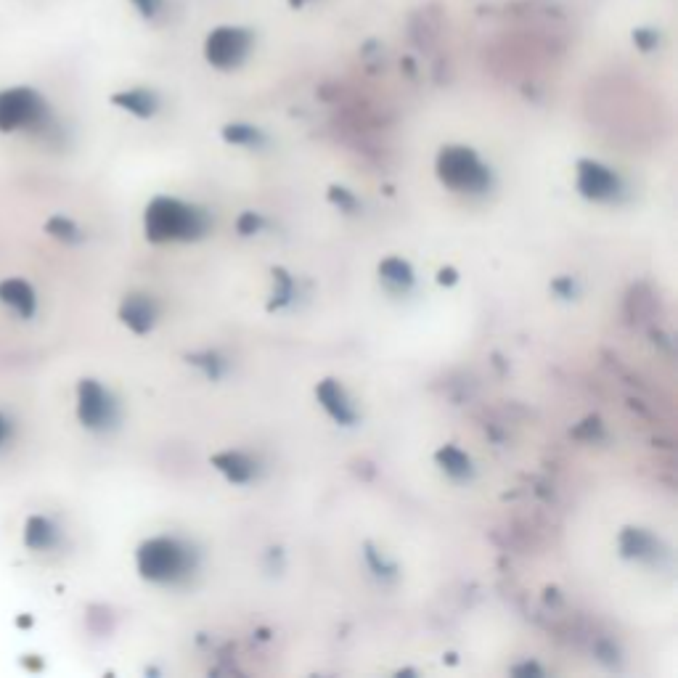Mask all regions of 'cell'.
Masks as SVG:
<instances>
[{
    "instance_id": "6da1fadb",
    "label": "cell",
    "mask_w": 678,
    "mask_h": 678,
    "mask_svg": "<svg viewBox=\"0 0 678 678\" xmlns=\"http://www.w3.org/2000/svg\"><path fill=\"white\" fill-rule=\"evenodd\" d=\"M46 406L22 374L0 366V496L19 493L43 451Z\"/></svg>"
},
{
    "instance_id": "7a4b0ae2",
    "label": "cell",
    "mask_w": 678,
    "mask_h": 678,
    "mask_svg": "<svg viewBox=\"0 0 678 678\" xmlns=\"http://www.w3.org/2000/svg\"><path fill=\"white\" fill-rule=\"evenodd\" d=\"M53 130V104L30 83L0 85V157L22 170V157L43 149Z\"/></svg>"
},
{
    "instance_id": "3957f363",
    "label": "cell",
    "mask_w": 678,
    "mask_h": 678,
    "mask_svg": "<svg viewBox=\"0 0 678 678\" xmlns=\"http://www.w3.org/2000/svg\"><path fill=\"white\" fill-rule=\"evenodd\" d=\"M210 220L199 207L186 204L175 196H154L146 204L144 234L151 244L191 242L207 234Z\"/></svg>"
},
{
    "instance_id": "277c9868",
    "label": "cell",
    "mask_w": 678,
    "mask_h": 678,
    "mask_svg": "<svg viewBox=\"0 0 678 678\" xmlns=\"http://www.w3.org/2000/svg\"><path fill=\"white\" fill-rule=\"evenodd\" d=\"M72 422L85 435H106L120 422V403L114 400L112 390L96 377H77L72 382Z\"/></svg>"
},
{
    "instance_id": "5b68a950",
    "label": "cell",
    "mask_w": 678,
    "mask_h": 678,
    "mask_svg": "<svg viewBox=\"0 0 678 678\" xmlns=\"http://www.w3.org/2000/svg\"><path fill=\"white\" fill-rule=\"evenodd\" d=\"M136 570L149 583H178L191 573V551L178 538L154 535L136 549Z\"/></svg>"
},
{
    "instance_id": "8992f818",
    "label": "cell",
    "mask_w": 678,
    "mask_h": 678,
    "mask_svg": "<svg viewBox=\"0 0 678 678\" xmlns=\"http://www.w3.org/2000/svg\"><path fill=\"white\" fill-rule=\"evenodd\" d=\"M437 178L443 186L459 194H480L488 189L490 173L483 159L467 146H445L437 154Z\"/></svg>"
},
{
    "instance_id": "52a82bcc",
    "label": "cell",
    "mask_w": 678,
    "mask_h": 678,
    "mask_svg": "<svg viewBox=\"0 0 678 678\" xmlns=\"http://www.w3.org/2000/svg\"><path fill=\"white\" fill-rule=\"evenodd\" d=\"M578 191L591 202H610L620 194V178L602 162L581 159L578 162Z\"/></svg>"
},
{
    "instance_id": "ba28073f",
    "label": "cell",
    "mask_w": 678,
    "mask_h": 678,
    "mask_svg": "<svg viewBox=\"0 0 678 678\" xmlns=\"http://www.w3.org/2000/svg\"><path fill=\"white\" fill-rule=\"evenodd\" d=\"M249 51V35L244 30H234V27H223L215 30L207 38V59L210 64L220 69L236 67L239 61L247 56Z\"/></svg>"
},
{
    "instance_id": "9c48e42d",
    "label": "cell",
    "mask_w": 678,
    "mask_h": 678,
    "mask_svg": "<svg viewBox=\"0 0 678 678\" xmlns=\"http://www.w3.org/2000/svg\"><path fill=\"white\" fill-rule=\"evenodd\" d=\"M117 316L125 326H128L130 332L136 334H149L157 324V302L151 300L149 294H128L125 300L120 302V310H117Z\"/></svg>"
},
{
    "instance_id": "30bf717a",
    "label": "cell",
    "mask_w": 678,
    "mask_h": 678,
    "mask_svg": "<svg viewBox=\"0 0 678 678\" xmlns=\"http://www.w3.org/2000/svg\"><path fill=\"white\" fill-rule=\"evenodd\" d=\"M316 398L318 403L324 406V411L332 416L337 424H355L358 414H355V406L347 398L345 387L339 385L337 379H324V382H318L316 387Z\"/></svg>"
},
{
    "instance_id": "8fae6325",
    "label": "cell",
    "mask_w": 678,
    "mask_h": 678,
    "mask_svg": "<svg viewBox=\"0 0 678 678\" xmlns=\"http://www.w3.org/2000/svg\"><path fill=\"white\" fill-rule=\"evenodd\" d=\"M212 467L218 469L220 475L226 477L228 483H234V485L252 483V477H255V472H257L255 461L249 459L247 453H242V451L215 453V456H212Z\"/></svg>"
},
{
    "instance_id": "7c38bea8",
    "label": "cell",
    "mask_w": 678,
    "mask_h": 678,
    "mask_svg": "<svg viewBox=\"0 0 678 678\" xmlns=\"http://www.w3.org/2000/svg\"><path fill=\"white\" fill-rule=\"evenodd\" d=\"M618 543H620V551H623V557H628V559H639V562H647V559L657 557L655 535L647 533V530L626 528L623 533H620Z\"/></svg>"
},
{
    "instance_id": "4fadbf2b",
    "label": "cell",
    "mask_w": 678,
    "mask_h": 678,
    "mask_svg": "<svg viewBox=\"0 0 678 678\" xmlns=\"http://www.w3.org/2000/svg\"><path fill=\"white\" fill-rule=\"evenodd\" d=\"M435 459L445 475H451L453 480H467L472 475V459L461 448H456V445H443L435 453Z\"/></svg>"
},
{
    "instance_id": "5bb4252c",
    "label": "cell",
    "mask_w": 678,
    "mask_h": 678,
    "mask_svg": "<svg viewBox=\"0 0 678 678\" xmlns=\"http://www.w3.org/2000/svg\"><path fill=\"white\" fill-rule=\"evenodd\" d=\"M379 276L385 281L390 289H403L406 292L411 284H414V271H411V265L406 260H400V257H387L379 265Z\"/></svg>"
},
{
    "instance_id": "9a60e30c",
    "label": "cell",
    "mask_w": 678,
    "mask_h": 678,
    "mask_svg": "<svg viewBox=\"0 0 678 678\" xmlns=\"http://www.w3.org/2000/svg\"><path fill=\"white\" fill-rule=\"evenodd\" d=\"M114 104H120L122 109H128V112L138 114V117H149V114H154V109H157L154 96L146 91L120 93V96H114Z\"/></svg>"
},
{
    "instance_id": "2e32d148",
    "label": "cell",
    "mask_w": 678,
    "mask_h": 678,
    "mask_svg": "<svg viewBox=\"0 0 678 678\" xmlns=\"http://www.w3.org/2000/svg\"><path fill=\"white\" fill-rule=\"evenodd\" d=\"M223 136H226L228 144H255L257 141V130L249 128V125H228L226 130H223Z\"/></svg>"
},
{
    "instance_id": "e0dca14e",
    "label": "cell",
    "mask_w": 678,
    "mask_h": 678,
    "mask_svg": "<svg viewBox=\"0 0 678 678\" xmlns=\"http://www.w3.org/2000/svg\"><path fill=\"white\" fill-rule=\"evenodd\" d=\"M276 281H279V284H281V289L276 294H273L276 300L271 302V310L273 308H281V305H284V302H289V297H292V279H289L287 273L276 271Z\"/></svg>"
},
{
    "instance_id": "ac0fdd59",
    "label": "cell",
    "mask_w": 678,
    "mask_h": 678,
    "mask_svg": "<svg viewBox=\"0 0 678 678\" xmlns=\"http://www.w3.org/2000/svg\"><path fill=\"white\" fill-rule=\"evenodd\" d=\"M260 223H263L260 215H255V212H244L242 218L236 220V228H239V234L242 236H249V234H255L257 228H260Z\"/></svg>"
},
{
    "instance_id": "d6986e66",
    "label": "cell",
    "mask_w": 678,
    "mask_h": 678,
    "mask_svg": "<svg viewBox=\"0 0 678 678\" xmlns=\"http://www.w3.org/2000/svg\"><path fill=\"white\" fill-rule=\"evenodd\" d=\"M332 202H337L339 207H345V210H353V207H355L353 196L347 194L345 189H337V186L332 189Z\"/></svg>"
},
{
    "instance_id": "ffe728a7",
    "label": "cell",
    "mask_w": 678,
    "mask_h": 678,
    "mask_svg": "<svg viewBox=\"0 0 678 678\" xmlns=\"http://www.w3.org/2000/svg\"><path fill=\"white\" fill-rule=\"evenodd\" d=\"M512 673L514 676H543L538 665H517V668H512Z\"/></svg>"
},
{
    "instance_id": "44dd1931",
    "label": "cell",
    "mask_w": 678,
    "mask_h": 678,
    "mask_svg": "<svg viewBox=\"0 0 678 678\" xmlns=\"http://www.w3.org/2000/svg\"><path fill=\"white\" fill-rule=\"evenodd\" d=\"M456 281V273L448 268V271H440V284H453Z\"/></svg>"
}]
</instances>
